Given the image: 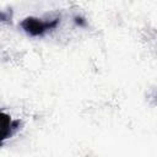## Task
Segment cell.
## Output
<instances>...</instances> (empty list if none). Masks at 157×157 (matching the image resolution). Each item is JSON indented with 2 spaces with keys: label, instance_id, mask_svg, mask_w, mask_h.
<instances>
[{
  "label": "cell",
  "instance_id": "1",
  "mask_svg": "<svg viewBox=\"0 0 157 157\" xmlns=\"http://www.w3.org/2000/svg\"><path fill=\"white\" fill-rule=\"evenodd\" d=\"M59 23H60V18L58 17L53 20H47V21L37 17H26L21 22V27L27 34L32 37H40V36H44L48 31L56 28Z\"/></svg>",
  "mask_w": 157,
  "mask_h": 157
},
{
  "label": "cell",
  "instance_id": "3",
  "mask_svg": "<svg viewBox=\"0 0 157 157\" xmlns=\"http://www.w3.org/2000/svg\"><path fill=\"white\" fill-rule=\"evenodd\" d=\"M10 18V15L7 12H4V11H0V22L1 21H6Z\"/></svg>",
  "mask_w": 157,
  "mask_h": 157
},
{
  "label": "cell",
  "instance_id": "2",
  "mask_svg": "<svg viewBox=\"0 0 157 157\" xmlns=\"http://www.w3.org/2000/svg\"><path fill=\"white\" fill-rule=\"evenodd\" d=\"M20 129V120H13L9 114L0 112V146Z\"/></svg>",
  "mask_w": 157,
  "mask_h": 157
}]
</instances>
